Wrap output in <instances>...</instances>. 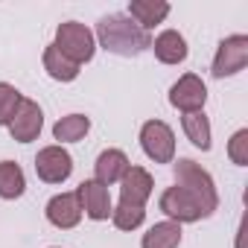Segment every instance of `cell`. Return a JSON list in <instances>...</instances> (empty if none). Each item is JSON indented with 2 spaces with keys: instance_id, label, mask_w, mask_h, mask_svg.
<instances>
[{
  "instance_id": "cell-6",
  "label": "cell",
  "mask_w": 248,
  "mask_h": 248,
  "mask_svg": "<svg viewBox=\"0 0 248 248\" xmlns=\"http://www.w3.org/2000/svg\"><path fill=\"white\" fill-rule=\"evenodd\" d=\"M35 172L44 184H64L73 172V158L64 146L53 143V146H44L38 155H35Z\"/></svg>"
},
{
  "instance_id": "cell-16",
  "label": "cell",
  "mask_w": 248,
  "mask_h": 248,
  "mask_svg": "<svg viewBox=\"0 0 248 248\" xmlns=\"http://www.w3.org/2000/svg\"><path fill=\"white\" fill-rule=\"evenodd\" d=\"M178 245H181V225L170 219L152 225L140 239V248H178Z\"/></svg>"
},
{
  "instance_id": "cell-23",
  "label": "cell",
  "mask_w": 248,
  "mask_h": 248,
  "mask_svg": "<svg viewBox=\"0 0 248 248\" xmlns=\"http://www.w3.org/2000/svg\"><path fill=\"white\" fill-rule=\"evenodd\" d=\"M228 158H231L236 167H245V164H248V129L233 132V138H231V143H228Z\"/></svg>"
},
{
  "instance_id": "cell-19",
  "label": "cell",
  "mask_w": 248,
  "mask_h": 248,
  "mask_svg": "<svg viewBox=\"0 0 248 248\" xmlns=\"http://www.w3.org/2000/svg\"><path fill=\"white\" fill-rule=\"evenodd\" d=\"M181 126H184L187 140H190L196 149H202V152H207V149H210V120H207V114H204V111L184 114V117H181Z\"/></svg>"
},
{
  "instance_id": "cell-15",
  "label": "cell",
  "mask_w": 248,
  "mask_h": 248,
  "mask_svg": "<svg viewBox=\"0 0 248 248\" xmlns=\"http://www.w3.org/2000/svg\"><path fill=\"white\" fill-rule=\"evenodd\" d=\"M167 15H170V3H164V0H132L129 3V18L146 32L152 27L164 24Z\"/></svg>"
},
{
  "instance_id": "cell-13",
  "label": "cell",
  "mask_w": 248,
  "mask_h": 248,
  "mask_svg": "<svg viewBox=\"0 0 248 248\" xmlns=\"http://www.w3.org/2000/svg\"><path fill=\"white\" fill-rule=\"evenodd\" d=\"M129 158H126V152L123 149H105V152H99V158H96V164H93V175H96V181L99 184H117L123 175L129 172Z\"/></svg>"
},
{
  "instance_id": "cell-10",
  "label": "cell",
  "mask_w": 248,
  "mask_h": 248,
  "mask_svg": "<svg viewBox=\"0 0 248 248\" xmlns=\"http://www.w3.org/2000/svg\"><path fill=\"white\" fill-rule=\"evenodd\" d=\"M175 184H181V187H187V190L204 196L207 202H216V204H219V193H216V184H213L210 172L202 170V167H199L196 161H190V158H178V164H175Z\"/></svg>"
},
{
  "instance_id": "cell-1",
  "label": "cell",
  "mask_w": 248,
  "mask_h": 248,
  "mask_svg": "<svg viewBox=\"0 0 248 248\" xmlns=\"http://www.w3.org/2000/svg\"><path fill=\"white\" fill-rule=\"evenodd\" d=\"M96 38L114 56H140L152 47L149 32L140 30L129 15H105L96 24Z\"/></svg>"
},
{
  "instance_id": "cell-17",
  "label": "cell",
  "mask_w": 248,
  "mask_h": 248,
  "mask_svg": "<svg viewBox=\"0 0 248 248\" xmlns=\"http://www.w3.org/2000/svg\"><path fill=\"white\" fill-rule=\"evenodd\" d=\"M27 190V175L15 161H0V199H21Z\"/></svg>"
},
{
  "instance_id": "cell-7",
  "label": "cell",
  "mask_w": 248,
  "mask_h": 248,
  "mask_svg": "<svg viewBox=\"0 0 248 248\" xmlns=\"http://www.w3.org/2000/svg\"><path fill=\"white\" fill-rule=\"evenodd\" d=\"M207 102V88L196 73H184L172 88H170V105L178 108L181 114H196L204 111Z\"/></svg>"
},
{
  "instance_id": "cell-20",
  "label": "cell",
  "mask_w": 248,
  "mask_h": 248,
  "mask_svg": "<svg viewBox=\"0 0 248 248\" xmlns=\"http://www.w3.org/2000/svg\"><path fill=\"white\" fill-rule=\"evenodd\" d=\"M44 70L56 82H73L79 76V64H73L70 59H64L53 44H47V50H44Z\"/></svg>"
},
{
  "instance_id": "cell-2",
  "label": "cell",
  "mask_w": 248,
  "mask_h": 248,
  "mask_svg": "<svg viewBox=\"0 0 248 248\" xmlns=\"http://www.w3.org/2000/svg\"><path fill=\"white\" fill-rule=\"evenodd\" d=\"M158 207H161V213L170 219V222H199V219H207L219 204L216 202H207L204 196H199V193H193V190H187V187H181V184H175V187H167L164 193H161V202H158Z\"/></svg>"
},
{
  "instance_id": "cell-21",
  "label": "cell",
  "mask_w": 248,
  "mask_h": 248,
  "mask_svg": "<svg viewBox=\"0 0 248 248\" xmlns=\"http://www.w3.org/2000/svg\"><path fill=\"white\" fill-rule=\"evenodd\" d=\"M146 219V207H135V204H117L111 210V222L120 228V231H135L140 228Z\"/></svg>"
},
{
  "instance_id": "cell-22",
  "label": "cell",
  "mask_w": 248,
  "mask_h": 248,
  "mask_svg": "<svg viewBox=\"0 0 248 248\" xmlns=\"http://www.w3.org/2000/svg\"><path fill=\"white\" fill-rule=\"evenodd\" d=\"M21 99H24V96H21V91H18L15 85L0 82V126H9V123H12V117H15Z\"/></svg>"
},
{
  "instance_id": "cell-14",
  "label": "cell",
  "mask_w": 248,
  "mask_h": 248,
  "mask_svg": "<svg viewBox=\"0 0 248 248\" xmlns=\"http://www.w3.org/2000/svg\"><path fill=\"white\" fill-rule=\"evenodd\" d=\"M152 50H155V59L161 64H181L187 59V38L178 32V30H164L155 41H152Z\"/></svg>"
},
{
  "instance_id": "cell-5",
  "label": "cell",
  "mask_w": 248,
  "mask_h": 248,
  "mask_svg": "<svg viewBox=\"0 0 248 248\" xmlns=\"http://www.w3.org/2000/svg\"><path fill=\"white\" fill-rule=\"evenodd\" d=\"M248 64V35H228L219 47H216V56H213V76L216 79H225V76H236L239 70H245Z\"/></svg>"
},
{
  "instance_id": "cell-24",
  "label": "cell",
  "mask_w": 248,
  "mask_h": 248,
  "mask_svg": "<svg viewBox=\"0 0 248 248\" xmlns=\"http://www.w3.org/2000/svg\"><path fill=\"white\" fill-rule=\"evenodd\" d=\"M53 248H59V245H53Z\"/></svg>"
},
{
  "instance_id": "cell-8",
  "label": "cell",
  "mask_w": 248,
  "mask_h": 248,
  "mask_svg": "<svg viewBox=\"0 0 248 248\" xmlns=\"http://www.w3.org/2000/svg\"><path fill=\"white\" fill-rule=\"evenodd\" d=\"M41 129H44V111H41V105L24 96L21 105H18V111H15V117H12V123H9L12 140H18V143H32V140L41 135Z\"/></svg>"
},
{
  "instance_id": "cell-12",
  "label": "cell",
  "mask_w": 248,
  "mask_h": 248,
  "mask_svg": "<svg viewBox=\"0 0 248 248\" xmlns=\"http://www.w3.org/2000/svg\"><path fill=\"white\" fill-rule=\"evenodd\" d=\"M44 213H47V222H50L53 228H62V231L76 228V225L82 222V204H79L76 190H73V193H59V196H53V199L47 202Z\"/></svg>"
},
{
  "instance_id": "cell-18",
  "label": "cell",
  "mask_w": 248,
  "mask_h": 248,
  "mask_svg": "<svg viewBox=\"0 0 248 248\" xmlns=\"http://www.w3.org/2000/svg\"><path fill=\"white\" fill-rule=\"evenodd\" d=\"M88 132H91V117H85V114H67L53 126V138L59 140V146L62 143H76Z\"/></svg>"
},
{
  "instance_id": "cell-4",
  "label": "cell",
  "mask_w": 248,
  "mask_h": 248,
  "mask_svg": "<svg viewBox=\"0 0 248 248\" xmlns=\"http://www.w3.org/2000/svg\"><path fill=\"white\" fill-rule=\"evenodd\" d=\"M140 149L155 164H172L175 158V135L164 120H146L140 129Z\"/></svg>"
},
{
  "instance_id": "cell-3",
  "label": "cell",
  "mask_w": 248,
  "mask_h": 248,
  "mask_svg": "<svg viewBox=\"0 0 248 248\" xmlns=\"http://www.w3.org/2000/svg\"><path fill=\"white\" fill-rule=\"evenodd\" d=\"M53 47H56L64 59H70L73 64L82 67L85 62L93 59V53H96V38H93V32H91L85 24H79V21H64V24H59V30H56Z\"/></svg>"
},
{
  "instance_id": "cell-11",
  "label": "cell",
  "mask_w": 248,
  "mask_h": 248,
  "mask_svg": "<svg viewBox=\"0 0 248 248\" xmlns=\"http://www.w3.org/2000/svg\"><path fill=\"white\" fill-rule=\"evenodd\" d=\"M152 175L143 167H129V172L120 178V204H135V207H146L149 196H152Z\"/></svg>"
},
{
  "instance_id": "cell-9",
  "label": "cell",
  "mask_w": 248,
  "mask_h": 248,
  "mask_svg": "<svg viewBox=\"0 0 248 248\" xmlns=\"http://www.w3.org/2000/svg\"><path fill=\"white\" fill-rule=\"evenodd\" d=\"M76 196H79V204H82V216H88V219H93V222H105V219L111 216V210H114L108 187L99 184L96 178L82 181L79 190H76Z\"/></svg>"
}]
</instances>
